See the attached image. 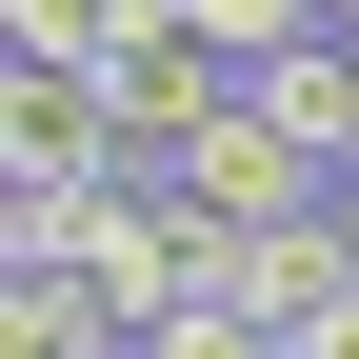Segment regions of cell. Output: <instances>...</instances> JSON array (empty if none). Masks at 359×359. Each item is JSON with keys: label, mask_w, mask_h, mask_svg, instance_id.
Here are the masks:
<instances>
[{"label": "cell", "mask_w": 359, "mask_h": 359, "mask_svg": "<svg viewBox=\"0 0 359 359\" xmlns=\"http://www.w3.org/2000/svg\"><path fill=\"white\" fill-rule=\"evenodd\" d=\"M180 200H200V219H320V200H339V180H320V160H299V140H280V120H259V100H240V120H219V140H200V160H180Z\"/></svg>", "instance_id": "obj_2"}, {"label": "cell", "mask_w": 359, "mask_h": 359, "mask_svg": "<svg viewBox=\"0 0 359 359\" xmlns=\"http://www.w3.org/2000/svg\"><path fill=\"white\" fill-rule=\"evenodd\" d=\"M140 359H280V320H240V299H180V320H140Z\"/></svg>", "instance_id": "obj_4"}, {"label": "cell", "mask_w": 359, "mask_h": 359, "mask_svg": "<svg viewBox=\"0 0 359 359\" xmlns=\"http://www.w3.org/2000/svg\"><path fill=\"white\" fill-rule=\"evenodd\" d=\"M120 0H0V60H100Z\"/></svg>", "instance_id": "obj_5"}, {"label": "cell", "mask_w": 359, "mask_h": 359, "mask_svg": "<svg viewBox=\"0 0 359 359\" xmlns=\"http://www.w3.org/2000/svg\"><path fill=\"white\" fill-rule=\"evenodd\" d=\"M100 180H140L100 60H0V200H100Z\"/></svg>", "instance_id": "obj_1"}, {"label": "cell", "mask_w": 359, "mask_h": 359, "mask_svg": "<svg viewBox=\"0 0 359 359\" xmlns=\"http://www.w3.org/2000/svg\"><path fill=\"white\" fill-rule=\"evenodd\" d=\"M339 240H359V180H339Z\"/></svg>", "instance_id": "obj_7"}, {"label": "cell", "mask_w": 359, "mask_h": 359, "mask_svg": "<svg viewBox=\"0 0 359 359\" xmlns=\"http://www.w3.org/2000/svg\"><path fill=\"white\" fill-rule=\"evenodd\" d=\"M280 359H359V299H320V320H299V339H280Z\"/></svg>", "instance_id": "obj_6"}, {"label": "cell", "mask_w": 359, "mask_h": 359, "mask_svg": "<svg viewBox=\"0 0 359 359\" xmlns=\"http://www.w3.org/2000/svg\"><path fill=\"white\" fill-rule=\"evenodd\" d=\"M320 20H339V40H359V0H320Z\"/></svg>", "instance_id": "obj_8"}, {"label": "cell", "mask_w": 359, "mask_h": 359, "mask_svg": "<svg viewBox=\"0 0 359 359\" xmlns=\"http://www.w3.org/2000/svg\"><path fill=\"white\" fill-rule=\"evenodd\" d=\"M180 20H200V40H219V60H240V80H259V60H280V40H320V0H180Z\"/></svg>", "instance_id": "obj_3"}]
</instances>
